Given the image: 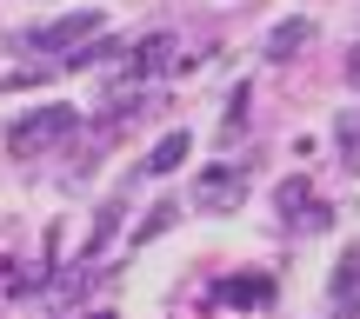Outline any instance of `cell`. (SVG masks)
<instances>
[{"mask_svg": "<svg viewBox=\"0 0 360 319\" xmlns=\"http://www.w3.org/2000/svg\"><path fill=\"white\" fill-rule=\"evenodd\" d=\"M67 133H74V107H34V114H20L7 127V154L34 160V154H47V147H60Z\"/></svg>", "mask_w": 360, "mask_h": 319, "instance_id": "obj_1", "label": "cell"}, {"mask_svg": "<svg viewBox=\"0 0 360 319\" xmlns=\"http://www.w3.org/2000/svg\"><path fill=\"white\" fill-rule=\"evenodd\" d=\"M94 34H101V13H67V20H53V27H34V34H27V47L67 53L74 40H94Z\"/></svg>", "mask_w": 360, "mask_h": 319, "instance_id": "obj_2", "label": "cell"}, {"mask_svg": "<svg viewBox=\"0 0 360 319\" xmlns=\"http://www.w3.org/2000/svg\"><path fill=\"white\" fill-rule=\"evenodd\" d=\"M193 200H200V206H214V213L240 206V173H233V166H207V173H200V186H193Z\"/></svg>", "mask_w": 360, "mask_h": 319, "instance_id": "obj_3", "label": "cell"}, {"mask_svg": "<svg viewBox=\"0 0 360 319\" xmlns=\"http://www.w3.org/2000/svg\"><path fill=\"white\" fill-rule=\"evenodd\" d=\"M214 299H227V306H260V299H274V280H260V273H247V280H227Z\"/></svg>", "mask_w": 360, "mask_h": 319, "instance_id": "obj_7", "label": "cell"}, {"mask_svg": "<svg viewBox=\"0 0 360 319\" xmlns=\"http://www.w3.org/2000/svg\"><path fill=\"white\" fill-rule=\"evenodd\" d=\"M167 226H174V206H154V213L141 219V233H134V246H147L154 233H167Z\"/></svg>", "mask_w": 360, "mask_h": 319, "instance_id": "obj_12", "label": "cell"}, {"mask_svg": "<svg viewBox=\"0 0 360 319\" xmlns=\"http://www.w3.org/2000/svg\"><path fill=\"white\" fill-rule=\"evenodd\" d=\"M167 60H174V40H167V34H147L141 47L127 53V74H160Z\"/></svg>", "mask_w": 360, "mask_h": 319, "instance_id": "obj_6", "label": "cell"}, {"mask_svg": "<svg viewBox=\"0 0 360 319\" xmlns=\"http://www.w3.org/2000/svg\"><path fill=\"white\" fill-rule=\"evenodd\" d=\"M334 140H340V166L360 173V114H340L334 120Z\"/></svg>", "mask_w": 360, "mask_h": 319, "instance_id": "obj_8", "label": "cell"}, {"mask_svg": "<svg viewBox=\"0 0 360 319\" xmlns=\"http://www.w3.org/2000/svg\"><path fill=\"white\" fill-rule=\"evenodd\" d=\"M274 200H281V213H287V219H300V226H314V213H307V179H287V186L274 193Z\"/></svg>", "mask_w": 360, "mask_h": 319, "instance_id": "obj_10", "label": "cell"}, {"mask_svg": "<svg viewBox=\"0 0 360 319\" xmlns=\"http://www.w3.org/2000/svg\"><path fill=\"white\" fill-rule=\"evenodd\" d=\"M307 40H314V20H307V13H294V20H281V27L267 34V60H294Z\"/></svg>", "mask_w": 360, "mask_h": 319, "instance_id": "obj_5", "label": "cell"}, {"mask_svg": "<svg viewBox=\"0 0 360 319\" xmlns=\"http://www.w3.org/2000/svg\"><path fill=\"white\" fill-rule=\"evenodd\" d=\"M347 80H354V87H360V47H354V60H347Z\"/></svg>", "mask_w": 360, "mask_h": 319, "instance_id": "obj_14", "label": "cell"}, {"mask_svg": "<svg viewBox=\"0 0 360 319\" xmlns=\"http://www.w3.org/2000/svg\"><path fill=\"white\" fill-rule=\"evenodd\" d=\"M354 299H360V246H347L334 266V319H354Z\"/></svg>", "mask_w": 360, "mask_h": 319, "instance_id": "obj_4", "label": "cell"}, {"mask_svg": "<svg viewBox=\"0 0 360 319\" xmlns=\"http://www.w3.org/2000/svg\"><path fill=\"white\" fill-rule=\"evenodd\" d=\"M180 160H187V133H167V140L147 154V173H174Z\"/></svg>", "mask_w": 360, "mask_h": 319, "instance_id": "obj_9", "label": "cell"}, {"mask_svg": "<svg viewBox=\"0 0 360 319\" xmlns=\"http://www.w3.org/2000/svg\"><path fill=\"white\" fill-rule=\"evenodd\" d=\"M101 60H120V47H114V40H94V47H80L67 67H101Z\"/></svg>", "mask_w": 360, "mask_h": 319, "instance_id": "obj_11", "label": "cell"}, {"mask_svg": "<svg viewBox=\"0 0 360 319\" xmlns=\"http://www.w3.org/2000/svg\"><path fill=\"white\" fill-rule=\"evenodd\" d=\"M87 319H114V313H87Z\"/></svg>", "mask_w": 360, "mask_h": 319, "instance_id": "obj_15", "label": "cell"}, {"mask_svg": "<svg viewBox=\"0 0 360 319\" xmlns=\"http://www.w3.org/2000/svg\"><path fill=\"white\" fill-rule=\"evenodd\" d=\"M227 127H233V133H240V127H247V87H240V93H233V107H227Z\"/></svg>", "mask_w": 360, "mask_h": 319, "instance_id": "obj_13", "label": "cell"}]
</instances>
